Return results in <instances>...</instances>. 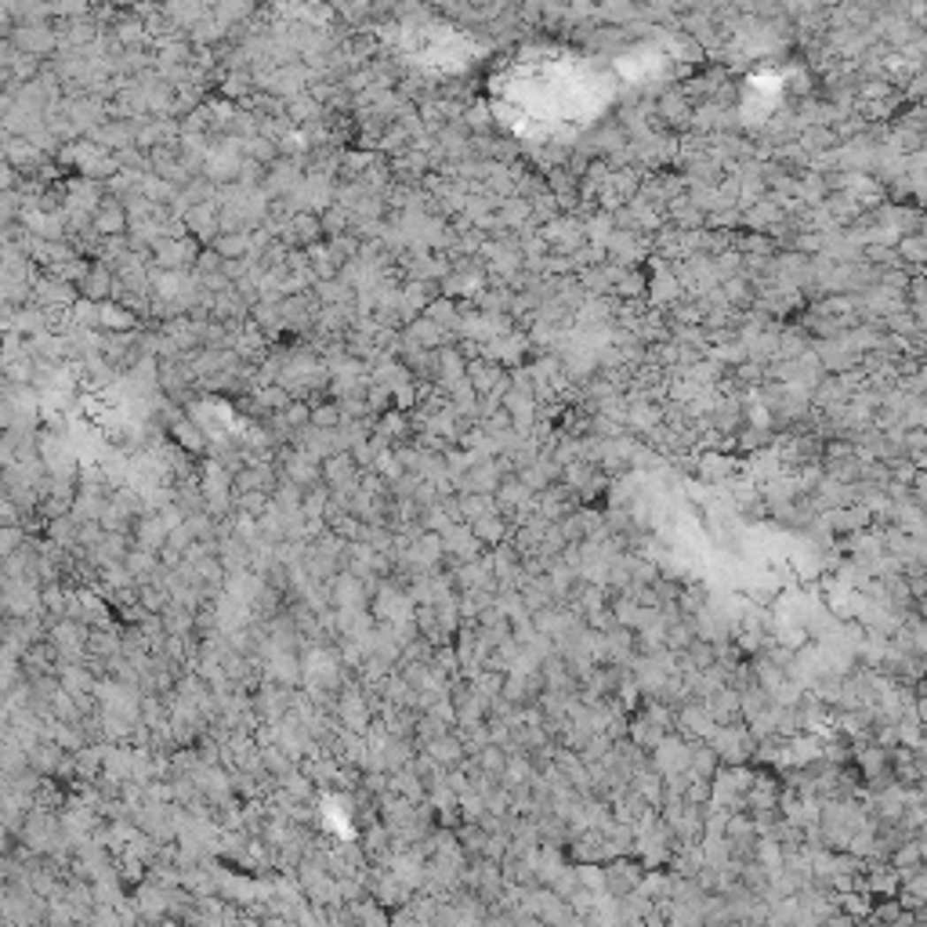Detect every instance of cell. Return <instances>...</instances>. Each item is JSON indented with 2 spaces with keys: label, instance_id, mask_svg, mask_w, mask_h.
Returning <instances> with one entry per match:
<instances>
[{
  "label": "cell",
  "instance_id": "1",
  "mask_svg": "<svg viewBox=\"0 0 927 927\" xmlns=\"http://www.w3.org/2000/svg\"><path fill=\"white\" fill-rule=\"evenodd\" d=\"M22 544H26V529H22L19 522L0 525V565H4V558H8L11 551H19Z\"/></svg>",
  "mask_w": 927,
  "mask_h": 927
}]
</instances>
